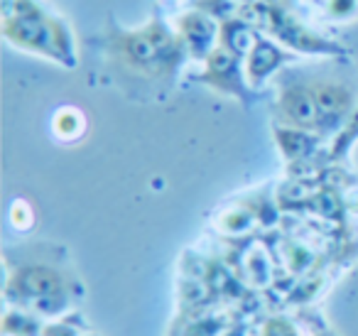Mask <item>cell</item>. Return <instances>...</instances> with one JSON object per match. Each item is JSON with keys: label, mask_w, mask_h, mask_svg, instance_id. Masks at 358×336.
Masks as SVG:
<instances>
[{"label": "cell", "mask_w": 358, "mask_h": 336, "mask_svg": "<svg viewBox=\"0 0 358 336\" xmlns=\"http://www.w3.org/2000/svg\"><path fill=\"white\" fill-rule=\"evenodd\" d=\"M312 91L319 111V130L336 128L351 108V94L338 84H319Z\"/></svg>", "instance_id": "obj_3"}, {"label": "cell", "mask_w": 358, "mask_h": 336, "mask_svg": "<svg viewBox=\"0 0 358 336\" xmlns=\"http://www.w3.org/2000/svg\"><path fill=\"white\" fill-rule=\"evenodd\" d=\"M280 115L285 123L299 130H314L319 128V111L314 101V91L304 86H289L280 96Z\"/></svg>", "instance_id": "obj_2"}, {"label": "cell", "mask_w": 358, "mask_h": 336, "mask_svg": "<svg viewBox=\"0 0 358 336\" xmlns=\"http://www.w3.org/2000/svg\"><path fill=\"white\" fill-rule=\"evenodd\" d=\"M260 336H302L297 329V324H294L289 316H270V319H265L263 329H260Z\"/></svg>", "instance_id": "obj_6"}, {"label": "cell", "mask_w": 358, "mask_h": 336, "mask_svg": "<svg viewBox=\"0 0 358 336\" xmlns=\"http://www.w3.org/2000/svg\"><path fill=\"white\" fill-rule=\"evenodd\" d=\"M45 321L40 314L20 307H8L3 314V334L6 336H42Z\"/></svg>", "instance_id": "obj_4"}, {"label": "cell", "mask_w": 358, "mask_h": 336, "mask_svg": "<svg viewBox=\"0 0 358 336\" xmlns=\"http://www.w3.org/2000/svg\"><path fill=\"white\" fill-rule=\"evenodd\" d=\"M312 334H314V336H336L331 329H324V326H322V329H317V331H312Z\"/></svg>", "instance_id": "obj_9"}, {"label": "cell", "mask_w": 358, "mask_h": 336, "mask_svg": "<svg viewBox=\"0 0 358 336\" xmlns=\"http://www.w3.org/2000/svg\"><path fill=\"white\" fill-rule=\"evenodd\" d=\"M84 336H101V334H84Z\"/></svg>", "instance_id": "obj_10"}, {"label": "cell", "mask_w": 358, "mask_h": 336, "mask_svg": "<svg viewBox=\"0 0 358 336\" xmlns=\"http://www.w3.org/2000/svg\"><path fill=\"white\" fill-rule=\"evenodd\" d=\"M86 321L81 316V312H66L64 316L45 324L42 336H84Z\"/></svg>", "instance_id": "obj_5"}, {"label": "cell", "mask_w": 358, "mask_h": 336, "mask_svg": "<svg viewBox=\"0 0 358 336\" xmlns=\"http://www.w3.org/2000/svg\"><path fill=\"white\" fill-rule=\"evenodd\" d=\"M81 285L52 265H22L10 272L6 282V302L20 309H30L40 316H64Z\"/></svg>", "instance_id": "obj_1"}, {"label": "cell", "mask_w": 358, "mask_h": 336, "mask_svg": "<svg viewBox=\"0 0 358 336\" xmlns=\"http://www.w3.org/2000/svg\"><path fill=\"white\" fill-rule=\"evenodd\" d=\"M81 113H76V111L66 108L62 111V113H57L55 118V128L57 133L62 135V138H76V135L81 133Z\"/></svg>", "instance_id": "obj_7"}, {"label": "cell", "mask_w": 358, "mask_h": 336, "mask_svg": "<svg viewBox=\"0 0 358 336\" xmlns=\"http://www.w3.org/2000/svg\"><path fill=\"white\" fill-rule=\"evenodd\" d=\"M221 336H245V324H241V321L236 324V321H234V324H231Z\"/></svg>", "instance_id": "obj_8"}]
</instances>
